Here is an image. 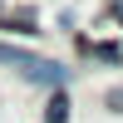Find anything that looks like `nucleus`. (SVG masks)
Listing matches in <instances>:
<instances>
[{
    "instance_id": "obj_1",
    "label": "nucleus",
    "mask_w": 123,
    "mask_h": 123,
    "mask_svg": "<svg viewBox=\"0 0 123 123\" xmlns=\"http://www.w3.org/2000/svg\"><path fill=\"white\" fill-rule=\"evenodd\" d=\"M25 79H35V84H64V69L54 64V59H30V69H25Z\"/></svg>"
},
{
    "instance_id": "obj_2",
    "label": "nucleus",
    "mask_w": 123,
    "mask_h": 123,
    "mask_svg": "<svg viewBox=\"0 0 123 123\" xmlns=\"http://www.w3.org/2000/svg\"><path fill=\"white\" fill-rule=\"evenodd\" d=\"M30 59H35V54H30V49H15V44H0V64H15L20 74H25V69H30Z\"/></svg>"
},
{
    "instance_id": "obj_3",
    "label": "nucleus",
    "mask_w": 123,
    "mask_h": 123,
    "mask_svg": "<svg viewBox=\"0 0 123 123\" xmlns=\"http://www.w3.org/2000/svg\"><path fill=\"white\" fill-rule=\"evenodd\" d=\"M44 118H49V123H64V118H69V98L54 94V98H49V108H44Z\"/></svg>"
},
{
    "instance_id": "obj_4",
    "label": "nucleus",
    "mask_w": 123,
    "mask_h": 123,
    "mask_svg": "<svg viewBox=\"0 0 123 123\" xmlns=\"http://www.w3.org/2000/svg\"><path fill=\"white\" fill-rule=\"evenodd\" d=\"M94 59H104V64H118V59H123V49H118V44H94Z\"/></svg>"
},
{
    "instance_id": "obj_5",
    "label": "nucleus",
    "mask_w": 123,
    "mask_h": 123,
    "mask_svg": "<svg viewBox=\"0 0 123 123\" xmlns=\"http://www.w3.org/2000/svg\"><path fill=\"white\" fill-rule=\"evenodd\" d=\"M104 104L113 108V113H123V84H118V89H108V94H104Z\"/></svg>"
},
{
    "instance_id": "obj_6",
    "label": "nucleus",
    "mask_w": 123,
    "mask_h": 123,
    "mask_svg": "<svg viewBox=\"0 0 123 123\" xmlns=\"http://www.w3.org/2000/svg\"><path fill=\"white\" fill-rule=\"evenodd\" d=\"M113 15H118V20H123V0H118V5H113Z\"/></svg>"
}]
</instances>
